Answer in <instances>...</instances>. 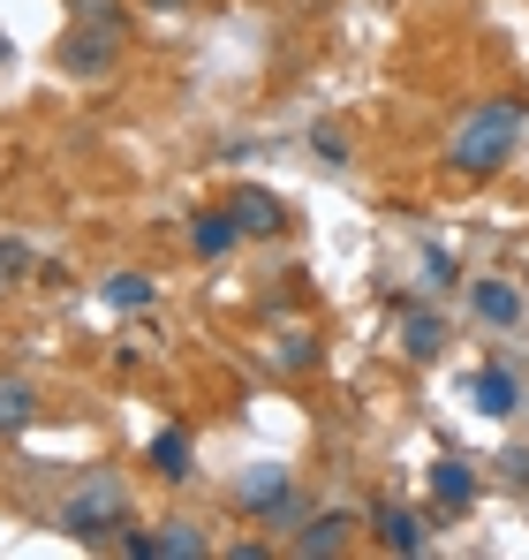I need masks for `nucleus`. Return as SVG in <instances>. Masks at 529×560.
Wrapping results in <instances>:
<instances>
[{"label":"nucleus","instance_id":"19","mask_svg":"<svg viewBox=\"0 0 529 560\" xmlns=\"http://www.w3.org/2000/svg\"><path fill=\"white\" fill-rule=\"evenodd\" d=\"M310 144H318V160H326V167H349V144H341V137H333V129H318V137H310Z\"/></svg>","mask_w":529,"mask_h":560},{"label":"nucleus","instance_id":"1","mask_svg":"<svg viewBox=\"0 0 529 560\" xmlns=\"http://www.w3.org/2000/svg\"><path fill=\"white\" fill-rule=\"evenodd\" d=\"M515 137H522V106H515V98H492V106H477V114L454 129V144H446V167H454L461 183H477V175L507 167Z\"/></svg>","mask_w":529,"mask_h":560},{"label":"nucleus","instance_id":"11","mask_svg":"<svg viewBox=\"0 0 529 560\" xmlns=\"http://www.w3.org/2000/svg\"><path fill=\"white\" fill-rule=\"evenodd\" d=\"M432 500H439L446 515H461V508L477 500V469L454 463V455H446V463H432Z\"/></svg>","mask_w":529,"mask_h":560},{"label":"nucleus","instance_id":"18","mask_svg":"<svg viewBox=\"0 0 529 560\" xmlns=\"http://www.w3.org/2000/svg\"><path fill=\"white\" fill-rule=\"evenodd\" d=\"M303 364H318V334H287L280 341V372H303Z\"/></svg>","mask_w":529,"mask_h":560},{"label":"nucleus","instance_id":"3","mask_svg":"<svg viewBox=\"0 0 529 560\" xmlns=\"http://www.w3.org/2000/svg\"><path fill=\"white\" fill-rule=\"evenodd\" d=\"M121 46H129L121 31H98V23H69V38H61V77H84V84L114 77Z\"/></svg>","mask_w":529,"mask_h":560},{"label":"nucleus","instance_id":"12","mask_svg":"<svg viewBox=\"0 0 529 560\" xmlns=\"http://www.w3.org/2000/svg\"><path fill=\"white\" fill-rule=\"evenodd\" d=\"M31 424H38L31 378H0V440H15V432H31Z\"/></svg>","mask_w":529,"mask_h":560},{"label":"nucleus","instance_id":"15","mask_svg":"<svg viewBox=\"0 0 529 560\" xmlns=\"http://www.w3.org/2000/svg\"><path fill=\"white\" fill-rule=\"evenodd\" d=\"M152 560H204V530L197 523H160L152 530Z\"/></svg>","mask_w":529,"mask_h":560},{"label":"nucleus","instance_id":"13","mask_svg":"<svg viewBox=\"0 0 529 560\" xmlns=\"http://www.w3.org/2000/svg\"><path fill=\"white\" fill-rule=\"evenodd\" d=\"M378 546H386V553H424V546H432V538H424V515H409V508H386V515H378Z\"/></svg>","mask_w":529,"mask_h":560},{"label":"nucleus","instance_id":"4","mask_svg":"<svg viewBox=\"0 0 529 560\" xmlns=\"http://www.w3.org/2000/svg\"><path fill=\"white\" fill-rule=\"evenodd\" d=\"M227 212H235L243 243H272V235H287V205H280L272 189H235V197H227Z\"/></svg>","mask_w":529,"mask_h":560},{"label":"nucleus","instance_id":"6","mask_svg":"<svg viewBox=\"0 0 529 560\" xmlns=\"http://www.w3.org/2000/svg\"><path fill=\"white\" fill-rule=\"evenodd\" d=\"M152 477H160V485H189V477H197V447H189L181 424H167V432L152 440Z\"/></svg>","mask_w":529,"mask_h":560},{"label":"nucleus","instance_id":"17","mask_svg":"<svg viewBox=\"0 0 529 560\" xmlns=\"http://www.w3.org/2000/svg\"><path fill=\"white\" fill-rule=\"evenodd\" d=\"M98 295H106L114 311H144V303H152V273H114Z\"/></svg>","mask_w":529,"mask_h":560},{"label":"nucleus","instance_id":"2","mask_svg":"<svg viewBox=\"0 0 529 560\" xmlns=\"http://www.w3.org/2000/svg\"><path fill=\"white\" fill-rule=\"evenodd\" d=\"M129 523H137V515H129L121 477H91L84 492H69V508H61V530H69L77 546H114Z\"/></svg>","mask_w":529,"mask_h":560},{"label":"nucleus","instance_id":"7","mask_svg":"<svg viewBox=\"0 0 529 560\" xmlns=\"http://www.w3.org/2000/svg\"><path fill=\"white\" fill-rule=\"evenodd\" d=\"M349 538H355V515H349V508H333V515H310V530L295 538V553H303V560H333Z\"/></svg>","mask_w":529,"mask_h":560},{"label":"nucleus","instance_id":"10","mask_svg":"<svg viewBox=\"0 0 529 560\" xmlns=\"http://www.w3.org/2000/svg\"><path fill=\"white\" fill-rule=\"evenodd\" d=\"M235 243H243L235 212H197V220H189V250H197V258H227Z\"/></svg>","mask_w":529,"mask_h":560},{"label":"nucleus","instance_id":"20","mask_svg":"<svg viewBox=\"0 0 529 560\" xmlns=\"http://www.w3.org/2000/svg\"><path fill=\"white\" fill-rule=\"evenodd\" d=\"M499 477H507V485H529V455H522V447H515V455H499Z\"/></svg>","mask_w":529,"mask_h":560},{"label":"nucleus","instance_id":"5","mask_svg":"<svg viewBox=\"0 0 529 560\" xmlns=\"http://www.w3.org/2000/svg\"><path fill=\"white\" fill-rule=\"evenodd\" d=\"M235 500H243L250 515H287V469H280V463H258V469H243V485H235Z\"/></svg>","mask_w":529,"mask_h":560},{"label":"nucleus","instance_id":"21","mask_svg":"<svg viewBox=\"0 0 529 560\" xmlns=\"http://www.w3.org/2000/svg\"><path fill=\"white\" fill-rule=\"evenodd\" d=\"M137 8H152V15H175V8H189V0H137Z\"/></svg>","mask_w":529,"mask_h":560},{"label":"nucleus","instance_id":"14","mask_svg":"<svg viewBox=\"0 0 529 560\" xmlns=\"http://www.w3.org/2000/svg\"><path fill=\"white\" fill-rule=\"evenodd\" d=\"M401 349H409L416 364H432V357L446 349V318H439V311H409V326H401Z\"/></svg>","mask_w":529,"mask_h":560},{"label":"nucleus","instance_id":"9","mask_svg":"<svg viewBox=\"0 0 529 560\" xmlns=\"http://www.w3.org/2000/svg\"><path fill=\"white\" fill-rule=\"evenodd\" d=\"M469 311H477L484 326H499V334L522 326V295H515L507 280H477V288H469Z\"/></svg>","mask_w":529,"mask_h":560},{"label":"nucleus","instance_id":"8","mask_svg":"<svg viewBox=\"0 0 529 560\" xmlns=\"http://www.w3.org/2000/svg\"><path fill=\"white\" fill-rule=\"evenodd\" d=\"M469 394H477V409H484V417H515V409H522V378L507 372V364H484Z\"/></svg>","mask_w":529,"mask_h":560},{"label":"nucleus","instance_id":"22","mask_svg":"<svg viewBox=\"0 0 529 560\" xmlns=\"http://www.w3.org/2000/svg\"><path fill=\"white\" fill-rule=\"evenodd\" d=\"M8 61H15V46H8V31H0V69H8Z\"/></svg>","mask_w":529,"mask_h":560},{"label":"nucleus","instance_id":"16","mask_svg":"<svg viewBox=\"0 0 529 560\" xmlns=\"http://www.w3.org/2000/svg\"><path fill=\"white\" fill-rule=\"evenodd\" d=\"M69 23H98V31L129 38V0H69Z\"/></svg>","mask_w":529,"mask_h":560}]
</instances>
